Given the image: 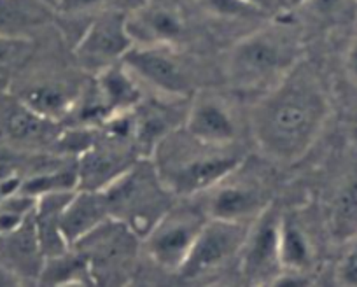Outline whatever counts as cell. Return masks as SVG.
<instances>
[{
  "label": "cell",
  "mask_w": 357,
  "mask_h": 287,
  "mask_svg": "<svg viewBox=\"0 0 357 287\" xmlns=\"http://www.w3.org/2000/svg\"><path fill=\"white\" fill-rule=\"evenodd\" d=\"M329 102L303 60L264 91L250 112V132L261 155L280 165L300 162L321 135Z\"/></svg>",
  "instance_id": "6da1fadb"
},
{
  "label": "cell",
  "mask_w": 357,
  "mask_h": 287,
  "mask_svg": "<svg viewBox=\"0 0 357 287\" xmlns=\"http://www.w3.org/2000/svg\"><path fill=\"white\" fill-rule=\"evenodd\" d=\"M149 160L165 189L178 198L204 194L243 165V156L233 146L205 144L183 126L168 133Z\"/></svg>",
  "instance_id": "7a4b0ae2"
},
{
  "label": "cell",
  "mask_w": 357,
  "mask_h": 287,
  "mask_svg": "<svg viewBox=\"0 0 357 287\" xmlns=\"http://www.w3.org/2000/svg\"><path fill=\"white\" fill-rule=\"evenodd\" d=\"M298 39L286 29H263L240 39L226 61L229 84L242 93L261 95L300 61Z\"/></svg>",
  "instance_id": "3957f363"
},
{
  "label": "cell",
  "mask_w": 357,
  "mask_h": 287,
  "mask_svg": "<svg viewBox=\"0 0 357 287\" xmlns=\"http://www.w3.org/2000/svg\"><path fill=\"white\" fill-rule=\"evenodd\" d=\"M144 163L137 162L111 186L102 189L111 219L125 223L140 238L172 207L170 198L174 196L160 183L151 160L147 158L146 166Z\"/></svg>",
  "instance_id": "277c9868"
},
{
  "label": "cell",
  "mask_w": 357,
  "mask_h": 287,
  "mask_svg": "<svg viewBox=\"0 0 357 287\" xmlns=\"http://www.w3.org/2000/svg\"><path fill=\"white\" fill-rule=\"evenodd\" d=\"M207 219L202 203H172L142 237L151 261L161 270L177 273Z\"/></svg>",
  "instance_id": "5b68a950"
},
{
  "label": "cell",
  "mask_w": 357,
  "mask_h": 287,
  "mask_svg": "<svg viewBox=\"0 0 357 287\" xmlns=\"http://www.w3.org/2000/svg\"><path fill=\"white\" fill-rule=\"evenodd\" d=\"M280 217L273 201L250 221L240 251V275L250 286H273L282 273L280 263Z\"/></svg>",
  "instance_id": "8992f818"
},
{
  "label": "cell",
  "mask_w": 357,
  "mask_h": 287,
  "mask_svg": "<svg viewBox=\"0 0 357 287\" xmlns=\"http://www.w3.org/2000/svg\"><path fill=\"white\" fill-rule=\"evenodd\" d=\"M121 63L132 72L140 86L151 88L160 98L178 102L193 97L190 72L174 53V47L133 44Z\"/></svg>",
  "instance_id": "52a82bcc"
},
{
  "label": "cell",
  "mask_w": 357,
  "mask_h": 287,
  "mask_svg": "<svg viewBox=\"0 0 357 287\" xmlns=\"http://www.w3.org/2000/svg\"><path fill=\"white\" fill-rule=\"evenodd\" d=\"M249 224L208 217L178 275L186 280L204 279L225 268L231 259H238Z\"/></svg>",
  "instance_id": "ba28073f"
},
{
  "label": "cell",
  "mask_w": 357,
  "mask_h": 287,
  "mask_svg": "<svg viewBox=\"0 0 357 287\" xmlns=\"http://www.w3.org/2000/svg\"><path fill=\"white\" fill-rule=\"evenodd\" d=\"M126 16L128 13L119 8L97 13L74 47L75 60L84 70L97 74L119 63L132 49L133 40L126 25Z\"/></svg>",
  "instance_id": "9c48e42d"
},
{
  "label": "cell",
  "mask_w": 357,
  "mask_h": 287,
  "mask_svg": "<svg viewBox=\"0 0 357 287\" xmlns=\"http://www.w3.org/2000/svg\"><path fill=\"white\" fill-rule=\"evenodd\" d=\"M139 240L142 238L125 223L109 219L72 247L88 259L95 284H100L102 277L111 282L112 277L128 272L139 251Z\"/></svg>",
  "instance_id": "30bf717a"
},
{
  "label": "cell",
  "mask_w": 357,
  "mask_h": 287,
  "mask_svg": "<svg viewBox=\"0 0 357 287\" xmlns=\"http://www.w3.org/2000/svg\"><path fill=\"white\" fill-rule=\"evenodd\" d=\"M102 135L104 140L98 142L95 139V142L79 155L77 189H105L139 162L140 155L135 148H128V140L114 139L105 133Z\"/></svg>",
  "instance_id": "8fae6325"
},
{
  "label": "cell",
  "mask_w": 357,
  "mask_h": 287,
  "mask_svg": "<svg viewBox=\"0 0 357 287\" xmlns=\"http://www.w3.org/2000/svg\"><path fill=\"white\" fill-rule=\"evenodd\" d=\"M238 169L228 177L205 191V203H202L208 217L249 224L250 221L270 203L266 191L254 180L240 179Z\"/></svg>",
  "instance_id": "7c38bea8"
},
{
  "label": "cell",
  "mask_w": 357,
  "mask_h": 287,
  "mask_svg": "<svg viewBox=\"0 0 357 287\" xmlns=\"http://www.w3.org/2000/svg\"><path fill=\"white\" fill-rule=\"evenodd\" d=\"M126 25L133 44L139 46L175 47L186 33V22L181 11L156 2H147L128 13Z\"/></svg>",
  "instance_id": "4fadbf2b"
},
{
  "label": "cell",
  "mask_w": 357,
  "mask_h": 287,
  "mask_svg": "<svg viewBox=\"0 0 357 287\" xmlns=\"http://www.w3.org/2000/svg\"><path fill=\"white\" fill-rule=\"evenodd\" d=\"M183 128L211 146H233L236 123L231 111L214 95H195L184 114Z\"/></svg>",
  "instance_id": "5bb4252c"
},
{
  "label": "cell",
  "mask_w": 357,
  "mask_h": 287,
  "mask_svg": "<svg viewBox=\"0 0 357 287\" xmlns=\"http://www.w3.org/2000/svg\"><path fill=\"white\" fill-rule=\"evenodd\" d=\"M109 219L111 212L102 191L77 189L72 193L61 214V233L72 247Z\"/></svg>",
  "instance_id": "9a60e30c"
},
{
  "label": "cell",
  "mask_w": 357,
  "mask_h": 287,
  "mask_svg": "<svg viewBox=\"0 0 357 287\" xmlns=\"http://www.w3.org/2000/svg\"><path fill=\"white\" fill-rule=\"evenodd\" d=\"M56 11L53 0H0V37L32 40L53 23Z\"/></svg>",
  "instance_id": "2e32d148"
},
{
  "label": "cell",
  "mask_w": 357,
  "mask_h": 287,
  "mask_svg": "<svg viewBox=\"0 0 357 287\" xmlns=\"http://www.w3.org/2000/svg\"><path fill=\"white\" fill-rule=\"evenodd\" d=\"M93 84L111 118L133 112L144 100L142 86L121 61L97 72Z\"/></svg>",
  "instance_id": "e0dca14e"
},
{
  "label": "cell",
  "mask_w": 357,
  "mask_h": 287,
  "mask_svg": "<svg viewBox=\"0 0 357 287\" xmlns=\"http://www.w3.org/2000/svg\"><path fill=\"white\" fill-rule=\"evenodd\" d=\"M4 133L11 142L25 148H37L47 142H58L61 133L56 132V121L43 118L20 100L9 105L2 118Z\"/></svg>",
  "instance_id": "ac0fdd59"
},
{
  "label": "cell",
  "mask_w": 357,
  "mask_h": 287,
  "mask_svg": "<svg viewBox=\"0 0 357 287\" xmlns=\"http://www.w3.org/2000/svg\"><path fill=\"white\" fill-rule=\"evenodd\" d=\"M315 249L310 233L296 214L282 212L280 217V263L282 272L308 273L314 266Z\"/></svg>",
  "instance_id": "d6986e66"
},
{
  "label": "cell",
  "mask_w": 357,
  "mask_h": 287,
  "mask_svg": "<svg viewBox=\"0 0 357 287\" xmlns=\"http://www.w3.org/2000/svg\"><path fill=\"white\" fill-rule=\"evenodd\" d=\"M81 90L75 91L63 83H37L23 90L18 100L43 118L51 121L67 119L74 109Z\"/></svg>",
  "instance_id": "ffe728a7"
},
{
  "label": "cell",
  "mask_w": 357,
  "mask_h": 287,
  "mask_svg": "<svg viewBox=\"0 0 357 287\" xmlns=\"http://www.w3.org/2000/svg\"><path fill=\"white\" fill-rule=\"evenodd\" d=\"M40 284H53V286H72V284H95L88 259L70 247L61 254L44 258L39 277Z\"/></svg>",
  "instance_id": "44dd1931"
},
{
  "label": "cell",
  "mask_w": 357,
  "mask_h": 287,
  "mask_svg": "<svg viewBox=\"0 0 357 287\" xmlns=\"http://www.w3.org/2000/svg\"><path fill=\"white\" fill-rule=\"evenodd\" d=\"M79 187L77 176V162L68 166H58V169L39 172L30 176L29 179H23L22 193L29 196L40 198L44 194L51 193H67L75 191Z\"/></svg>",
  "instance_id": "7402d4cb"
},
{
  "label": "cell",
  "mask_w": 357,
  "mask_h": 287,
  "mask_svg": "<svg viewBox=\"0 0 357 287\" xmlns=\"http://www.w3.org/2000/svg\"><path fill=\"white\" fill-rule=\"evenodd\" d=\"M333 233L350 240L357 235V177L340 189L331 212Z\"/></svg>",
  "instance_id": "603a6c76"
},
{
  "label": "cell",
  "mask_w": 357,
  "mask_h": 287,
  "mask_svg": "<svg viewBox=\"0 0 357 287\" xmlns=\"http://www.w3.org/2000/svg\"><path fill=\"white\" fill-rule=\"evenodd\" d=\"M30 49V40L6 39L0 37V86L6 83L9 77V68L18 63L26 51Z\"/></svg>",
  "instance_id": "cb8c5ba5"
},
{
  "label": "cell",
  "mask_w": 357,
  "mask_h": 287,
  "mask_svg": "<svg viewBox=\"0 0 357 287\" xmlns=\"http://www.w3.org/2000/svg\"><path fill=\"white\" fill-rule=\"evenodd\" d=\"M200 2L212 15L225 16V18H250V16L264 15L242 0H200Z\"/></svg>",
  "instance_id": "d4e9b609"
},
{
  "label": "cell",
  "mask_w": 357,
  "mask_h": 287,
  "mask_svg": "<svg viewBox=\"0 0 357 287\" xmlns=\"http://www.w3.org/2000/svg\"><path fill=\"white\" fill-rule=\"evenodd\" d=\"M350 245L347 247L345 254L342 256L336 268V280L343 286L357 287V235L350 238Z\"/></svg>",
  "instance_id": "484cf974"
},
{
  "label": "cell",
  "mask_w": 357,
  "mask_h": 287,
  "mask_svg": "<svg viewBox=\"0 0 357 287\" xmlns=\"http://www.w3.org/2000/svg\"><path fill=\"white\" fill-rule=\"evenodd\" d=\"M118 0H53L54 8L61 13H86V11H104L116 8Z\"/></svg>",
  "instance_id": "4316f807"
},
{
  "label": "cell",
  "mask_w": 357,
  "mask_h": 287,
  "mask_svg": "<svg viewBox=\"0 0 357 287\" xmlns=\"http://www.w3.org/2000/svg\"><path fill=\"white\" fill-rule=\"evenodd\" d=\"M349 0H307L301 8H308L317 18L335 20L345 13Z\"/></svg>",
  "instance_id": "83f0119b"
},
{
  "label": "cell",
  "mask_w": 357,
  "mask_h": 287,
  "mask_svg": "<svg viewBox=\"0 0 357 287\" xmlns=\"http://www.w3.org/2000/svg\"><path fill=\"white\" fill-rule=\"evenodd\" d=\"M347 68H349V74L352 77L354 83L357 84V40L352 44L349 51V56H347Z\"/></svg>",
  "instance_id": "f1b7e54d"
},
{
  "label": "cell",
  "mask_w": 357,
  "mask_h": 287,
  "mask_svg": "<svg viewBox=\"0 0 357 287\" xmlns=\"http://www.w3.org/2000/svg\"><path fill=\"white\" fill-rule=\"evenodd\" d=\"M242 2L252 6V8H256L257 11H261V13L273 11L277 6V0H242Z\"/></svg>",
  "instance_id": "f546056e"
},
{
  "label": "cell",
  "mask_w": 357,
  "mask_h": 287,
  "mask_svg": "<svg viewBox=\"0 0 357 287\" xmlns=\"http://www.w3.org/2000/svg\"><path fill=\"white\" fill-rule=\"evenodd\" d=\"M15 284H20L18 273L0 266V286H15Z\"/></svg>",
  "instance_id": "4dcf8cb0"
},
{
  "label": "cell",
  "mask_w": 357,
  "mask_h": 287,
  "mask_svg": "<svg viewBox=\"0 0 357 287\" xmlns=\"http://www.w3.org/2000/svg\"><path fill=\"white\" fill-rule=\"evenodd\" d=\"M287 2H289V6H293V8H301L307 0H287Z\"/></svg>",
  "instance_id": "1f68e13d"
},
{
  "label": "cell",
  "mask_w": 357,
  "mask_h": 287,
  "mask_svg": "<svg viewBox=\"0 0 357 287\" xmlns=\"http://www.w3.org/2000/svg\"><path fill=\"white\" fill-rule=\"evenodd\" d=\"M2 201H4V198H2V194H0V205H2Z\"/></svg>",
  "instance_id": "d6a6232c"
}]
</instances>
